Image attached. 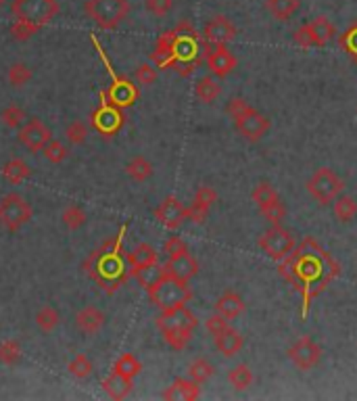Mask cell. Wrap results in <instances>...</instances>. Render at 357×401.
Instances as JSON below:
<instances>
[{
	"mask_svg": "<svg viewBox=\"0 0 357 401\" xmlns=\"http://www.w3.org/2000/svg\"><path fill=\"white\" fill-rule=\"evenodd\" d=\"M157 326L163 335V339L168 341L170 347L174 349H184L194 328L199 326V320L196 316L184 305V307H176V309H168V311H161V316L157 318Z\"/></svg>",
	"mask_w": 357,
	"mask_h": 401,
	"instance_id": "cell-1",
	"label": "cell"
},
{
	"mask_svg": "<svg viewBox=\"0 0 357 401\" xmlns=\"http://www.w3.org/2000/svg\"><path fill=\"white\" fill-rule=\"evenodd\" d=\"M149 297L161 311H168V309L184 307L192 299V290L188 287V283H182L170 274H163L149 288Z\"/></svg>",
	"mask_w": 357,
	"mask_h": 401,
	"instance_id": "cell-2",
	"label": "cell"
},
{
	"mask_svg": "<svg viewBox=\"0 0 357 401\" xmlns=\"http://www.w3.org/2000/svg\"><path fill=\"white\" fill-rule=\"evenodd\" d=\"M11 13L19 21L32 23L36 27H44L57 17L59 2L57 0H13Z\"/></svg>",
	"mask_w": 357,
	"mask_h": 401,
	"instance_id": "cell-3",
	"label": "cell"
},
{
	"mask_svg": "<svg viewBox=\"0 0 357 401\" xmlns=\"http://www.w3.org/2000/svg\"><path fill=\"white\" fill-rule=\"evenodd\" d=\"M130 2L127 0H88L86 15L103 30H115L127 17Z\"/></svg>",
	"mask_w": 357,
	"mask_h": 401,
	"instance_id": "cell-4",
	"label": "cell"
},
{
	"mask_svg": "<svg viewBox=\"0 0 357 401\" xmlns=\"http://www.w3.org/2000/svg\"><path fill=\"white\" fill-rule=\"evenodd\" d=\"M345 188V182L341 175L332 172L330 168H320L307 180V192L313 197L320 205H330Z\"/></svg>",
	"mask_w": 357,
	"mask_h": 401,
	"instance_id": "cell-5",
	"label": "cell"
},
{
	"mask_svg": "<svg viewBox=\"0 0 357 401\" xmlns=\"http://www.w3.org/2000/svg\"><path fill=\"white\" fill-rule=\"evenodd\" d=\"M32 220V205L25 197L17 192H8L0 199V224L11 232L23 228Z\"/></svg>",
	"mask_w": 357,
	"mask_h": 401,
	"instance_id": "cell-6",
	"label": "cell"
},
{
	"mask_svg": "<svg viewBox=\"0 0 357 401\" xmlns=\"http://www.w3.org/2000/svg\"><path fill=\"white\" fill-rule=\"evenodd\" d=\"M334 36H337V30H334L332 21L326 17H315L313 21L303 23L293 38L299 47L311 49V47H326Z\"/></svg>",
	"mask_w": 357,
	"mask_h": 401,
	"instance_id": "cell-7",
	"label": "cell"
},
{
	"mask_svg": "<svg viewBox=\"0 0 357 401\" xmlns=\"http://www.w3.org/2000/svg\"><path fill=\"white\" fill-rule=\"evenodd\" d=\"M295 236L284 230L282 226H272L259 236V247L261 251L272 257V259H284L295 251Z\"/></svg>",
	"mask_w": 357,
	"mask_h": 401,
	"instance_id": "cell-8",
	"label": "cell"
},
{
	"mask_svg": "<svg viewBox=\"0 0 357 401\" xmlns=\"http://www.w3.org/2000/svg\"><path fill=\"white\" fill-rule=\"evenodd\" d=\"M19 142L32 151V153H40L44 149V144L53 138V132L46 123H42L40 119H30L19 128Z\"/></svg>",
	"mask_w": 357,
	"mask_h": 401,
	"instance_id": "cell-9",
	"label": "cell"
},
{
	"mask_svg": "<svg viewBox=\"0 0 357 401\" xmlns=\"http://www.w3.org/2000/svg\"><path fill=\"white\" fill-rule=\"evenodd\" d=\"M289 359L299 370H311L322 359V349L311 337H301L297 343L289 349Z\"/></svg>",
	"mask_w": 357,
	"mask_h": 401,
	"instance_id": "cell-10",
	"label": "cell"
},
{
	"mask_svg": "<svg viewBox=\"0 0 357 401\" xmlns=\"http://www.w3.org/2000/svg\"><path fill=\"white\" fill-rule=\"evenodd\" d=\"M234 125H237V130L240 132V136H244V138L251 140V142H257V140H261V138L268 134V130H270V119L251 107L246 113H242L240 117L234 119Z\"/></svg>",
	"mask_w": 357,
	"mask_h": 401,
	"instance_id": "cell-11",
	"label": "cell"
},
{
	"mask_svg": "<svg viewBox=\"0 0 357 401\" xmlns=\"http://www.w3.org/2000/svg\"><path fill=\"white\" fill-rule=\"evenodd\" d=\"M205 57H207V65L215 78H228L237 69V57L226 49V44H213V47L207 44Z\"/></svg>",
	"mask_w": 357,
	"mask_h": 401,
	"instance_id": "cell-12",
	"label": "cell"
},
{
	"mask_svg": "<svg viewBox=\"0 0 357 401\" xmlns=\"http://www.w3.org/2000/svg\"><path fill=\"white\" fill-rule=\"evenodd\" d=\"M155 218H157L165 228L176 230L188 220V207H184L176 197H168V199L155 209Z\"/></svg>",
	"mask_w": 357,
	"mask_h": 401,
	"instance_id": "cell-13",
	"label": "cell"
},
{
	"mask_svg": "<svg viewBox=\"0 0 357 401\" xmlns=\"http://www.w3.org/2000/svg\"><path fill=\"white\" fill-rule=\"evenodd\" d=\"M215 201H218V192L213 186H199V190L194 192V199L188 207V220H192L194 224H203Z\"/></svg>",
	"mask_w": 357,
	"mask_h": 401,
	"instance_id": "cell-14",
	"label": "cell"
},
{
	"mask_svg": "<svg viewBox=\"0 0 357 401\" xmlns=\"http://www.w3.org/2000/svg\"><path fill=\"white\" fill-rule=\"evenodd\" d=\"M237 34V25H234L228 17H224V15L213 17V19L205 25V30H203V36H205V40H207L209 44H226V42L234 40Z\"/></svg>",
	"mask_w": 357,
	"mask_h": 401,
	"instance_id": "cell-15",
	"label": "cell"
},
{
	"mask_svg": "<svg viewBox=\"0 0 357 401\" xmlns=\"http://www.w3.org/2000/svg\"><path fill=\"white\" fill-rule=\"evenodd\" d=\"M163 268H165V274L178 278L182 283H190L199 274V261L190 255V251L180 257L168 259V264Z\"/></svg>",
	"mask_w": 357,
	"mask_h": 401,
	"instance_id": "cell-16",
	"label": "cell"
},
{
	"mask_svg": "<svg viewBox=\"0 0 357 401\" xmlns=\"http://www.w3.org/2000/svg\"><path fill=\"white\" fill-rule=\"evenodd\" d=\"M75 326L84 333V335H96L103 326H105V314L99 307H84L77 311L75 316Z\"/></svg>",
	"mask_w": 357,
	"mask_h": 401,
	"instance_id": "cell-17",
	"label": "cell"
},
{
	"mask_svg": "<svg viewBox=\"0 0 357 401\" xmlns=\"http://www.w3.org/2000/svg\"><path fill=\"white\" fill-rule=\"evenodd\" d=\"M199 395H201L199 383H194L192 378H178V381H174V383L163 391V400L174 401L199 400Z\"/></svg>",
	"mask_w": 357,
	"mask_h": 401,
	"instance_id": "cell-18",
	"label": "cell"
},
{
	"mask_svg": "<svg viewBox=\"0 0 357 401\" xmlns=\"http://www.w3.org/2000/svg\"><path fill=\"white\" fill-rule=\"evenodd\" d=\"M174 47H176V32H165V34H161V38L157 40V47H155V53H153V61H155L159 67L174 65V61H176Z\"/></svg>",
	"mask_w": 357,
	"mask_h": 401,
	"instance_id": "cell-19",
	"label": "cell"
},
{
	"mask_svg": "<svg viewBox=\"0 0 357 401\" xmlns=\"http://www.w3.org/2000/svg\"><path fill=\"white\" fill-rule=\"evenodd\" d=\"M215 311L228 320H234L238 318L242 311H244V301L242 297L234 292V290H226L218 301H215Z\"/></svg>",
	"mask_w": 357,
	"mask_h": 401,
	"instance_id": "cell-20",
	"label": "cell"
},
{
	"mask_svg": "<svg viewBox=\"0 0 357 401\" xmlns=\"http://www.w3.org/2000/svg\"><path fill=\"white\" fill-rule=\"evenodd\" d=\"M213 339H215V349H218L222 355H226V357H234L238 351L242 349V345H244L242 335L238 333L237 328H232V326H228L224 333H220V335L213 337Z\"/></svg>",
	"mask_w": 357,
	"mask_h": 401,
	"instance_id": "cell-21",
	"label": "cell"
},
{
	"mask_svg": "<svg viewBox=\"0 0 357 401\" xmlns=\"http://www.w3.org/2000/svg\"><path fill=\"white\" fill-rule=\"evenodd\" d=\"M123 123V115L119 113L115 107H103L94 115V125L96 130H101L103 134H113L118 132Z\"/></svg>",
	"mask_w": 357,
	"mask_h": 401,
	"instance_id": "cell-22",
	"label": "cell"
},
{
	"mask_svg": "<svg viewBox=\"0 0 357 401\" xmlns=\"http://www.w3.org/2000/svg\"><path fill=\"white\" fill-rule=\"evenodd\" d=\"M103 389H105V393H107L109 397L123 400V397H127L130 391H132V378H127V376H123V374H119V372L113 370V372L105 378Z\"/></svg>",
	"mask_w": 357,
	"mask_h": 401,
	"instance_id": "cell-23",
	"label": "cell"
},
{
	"mask_svg": "<svg viewBox=\"0 0 357 401\" xmlns=\"http://www.w3.org/2000/svg\"><path fill=\"white\" fill-rule=\"evenodd\" d=\"M251 197H253V201H255V205H257V209H259L261 214L280 201L276 188H274L270 182H259V184L253 188V195H251Z\"/></svg>",
	"mask_w": 357,
	"mask_h": 401,
	"instance_id": "cell-24",
	"label": "cell"
},
{
	"mask_svg": "<svg viewBox=\"0 0 357 401\" xmlns=\"http://www.w3.org/2000/svg\"><path fill=\"white\" fill-rule=\"evenodd\" d=\"M265 8L274 15V19L289 21L301 8V0H265Z\"/></svg>",
	"mask_w": 357,
	"mask_h": 401,
	"instance_id": "cell-25",
	"label": "cell"
},
{
	"mask_svg": "<svg viewBox=\"0 0 357 401\" xmlns=\"http://www.w3.org/2000/svg\"><path fill=\"white\" fill-rule=\"evenodd\" d=\"M220 92H222V88H220L218 80L211 78V75L201 78V80L196 82V86H194L196 99H199L201 103H205V105H211V103L220 97Z\"/></svg>",
	"mask_w": 357,
	"mask_h": 401,
	"instance_id": "cell-26",
	"label": "cell"
},
{
	"mask_svg": "<svg viewBox=\"0 0 357 401\" xmlns=\"http://www.w3.org/2000/svg\"><path fill=\"white\" fill-rule=\"evenodd\" d=\"M127 261H130L132 272H134V270H138V268L157 264V253H155V249H153L149 242H140V245L127 255Z\"/></svg>",
	"mask_w": 357,
	"mask_h": 401,
	"instance_id": "cell-27",
	"label": "cell"
},
{
	"mask_svg": "<svg viewBox=\"0 0 357 401\" xmlns=\"http://www.w3.org/2000/svg\"><path fill=\"white\" fill-rule=\"evenodd\" d=\"M332 205H334V218L339 222L347 224V222H351L357 216V201L353 197H349V195H339L332 201Z\"/></svg>",
	"mask_w": 357,
	"mask_h": 401,
	"instance_id": "cell-28",
	"label": "cell"
},
{
	"mask_svg": "<svg viewBox=\"0 0 357 401\" xmlns=\"http://www.w3.org/2000/svg\"><path fill=\"white\" fill-rule=\"evenodd\" d=\"M125 172H127V175H130L134 182H146V180L153 175V164H151L146 157L136 155V157H132L130 164L125 166Z\"/></svg>",
	"mask_w": 357,
	"mask_h": 401,
	"instance_id": "cell-29",
	"label": "cell"
},
{
	"mask_svg": "<svg viewBox=\"0 0 357 401\" xmlns=\"http://www.w3.org/2000/svg\"><path fill=\"white\" fill-rule=\"evenodd\" d=\"M213 374H215V368H213V364H211L209 359H205V357H199V359H194V362L188 366V378H192V381L199 383V385L207 383Z\"/></svg>",
	"mask_w": 357,
	"mask_h": 401,
	"instance_id": "cell-30",
	"label": "cell"
},
{
	"mask_svg": "<svg viewBox=\"0 0 357 401\" xmlns=\"http://www.w3.org/2000/svg\"><path fill=\"white\" fill-rule=\"evenodd\" d=\"M59 311H57V307H53V305H44V307H40L38 314H36V324H38V328H40L42 333H53V331L59 326Z\"/></svg>",
	"mask_w": 357,
	"mask_h": 401,
	"instance_id": "cell-31",
	"label": "cell"
},
{
	"mask_svg": "<svg viewBox=\"0 0 357 401\" xmlns=\"http://www.w3.org/2000/svg\"><path fill=\"white\" fill-rule=\"evenodd\" d=\"M30 173L32 172H30L27 164L21 161V159H11L8 164L2 166V175H4V180H8L11 184H19V182H23V180H27Z\"/></svg>",
	"mask_w": 357,
	"mask_h": 401,
	"instance_id": "cell-32",
	"label": "cell"
},
{
	"mask_svg": "<svg viewBox=\"0 0 357 401\" xmlns=\"http://www.w3.org/2000/svg\"><path fill=\"white\" fill-rule=\"evenodd\" d=\"M136 97H138V92H136V88H134L130 82H118V84L111 88V101H113V105H118V107L132 105V103L136 101Z\"/></svg>",
	"mask_w": 357,
	"mask_h": 401,
	"instance_id": "cell-33",
	"label": "cell"
},
{
	"mask_svg": "<svg viewBox=\"0 0 357 401\" xmlns=\"http://www.w3.org/2000/svg\"><path fill=\"white\" fill-rule=\"evenodd\" d=\"M165 274V268H161L159 264H151V266H144V268H138V270H134V276H136V280L142 285V287L149 288L153 287L161 276Z\"/></svg>",
	"mask_w": 357,
	"mask_h": 401,
	"instance_id": "cell-34",
	"label": "cell"
},
{
	"mask_svg": "<svg viewBox=\"0 0 357 401\" xmlns=\"http://www.w3.org/2000/svg\"><path fill=\"white\" fill-rule=\"evenodd\" d=\"M228 381L237 391H244L253 385V372L246 364H238L228 372Z\"/></svg>",
	"mask_w": 357,
	"mask_h": 401,
	"instance_id": "cell-35",
	"label": "cell"
},
{
	"mask_svg": "<svg viewBox=\"0 0 357 401\" xmlns=\"http://www.w3.org/2000/svg\"><path fill=\"white\" fill-rule=\"evenodd\" d=\"M113 370L119 372V374H123V376H127V378H134V376L140 374L142 364H140L132 353H123L118 362H115V368H113Z\"/></svg>",
	"mask_w": 357,
	"mask_h": 401,
	"instance_id": "cell-36",
	"label": "cell"
},
{
	"mask_svg": "<svg viewBox=\"0 0 357 401\" xmlns=\"http://www.w3.org/2000/svg\"><path fill=\"white\" fill-rule=\"evenodd\" d=\"M61 220H63V224L69 230H77L82 228L84 222H86V211H84L80 205H69V207L63 211Z\"/></svg>",
	"mask_w": 357,
	"mask_h": 401,
	"instance_id": "cell-37",
	"label": "cell"
},
{
	"mask_svg": "<svg viewBox=\"0 0 357 401\" xmlns=\"http://www.w3.org/2000/svg\"><path fill=\"white\" fill-rule=\"evenodd\" d=\"M30 80H32V69H30L25 63H15V65H11V69H8V82H11V86L23 88Z\"/></svg>",
	"mask_w": 357,
	"mask_h": 401,
	"instance_id": "cell-38",
	"label": "cell"
},
{
	"mask_svg": "<svg viewBox=\"0 0 357 401\" xmlns=\"http://www.w3.org/2000/svg\"><path fill=\"white\" fill-rule=\"evenodd\" d=\"M67 147L59 142V140H49L46 144H44V149H42V155L46 157V161H51V164H63L65 159H67Z\"/></svg>",
	"mask_w": 357,
	"mask_h": 401,
	"instance_id": "cell-39",
	"label": "cell"
},
{
	"mask_svg": "<svg viewBox=\"0 0 357 401\" xmlns=\"http://www.w3.org/2000/svg\"><path fill=\"white\" fill-rule=\"evenodd\" d=\"M69 372H71L75 378H88V376L92 374V362H90V357L84 355V353L75 355V357L71 359V364H69Z\"/></svg>",
	"mask_w": 357,
	"mask_h": 401,
	"instance_id": "cell-40",
	"label": "cell"
},
{
	"mask_svg": "<svg viewBox=\"0 0 357 401\" xmlns=\"http://www.w3.org/2000/svg\"><path fill=\"white\" fill-rule=\"evenodd\" d=\"M21 359V345L17 341H2L0 343V362L6 366H15Z\"/></svg>",
	"mask_w": 357,
	"mask_h": 401,
	"instance_id": "cell-41",
	"label": "cell"
},
{
	"mask_svg": "<svg viewBox=\"0 0 357 401\" xmlns=\"http://www.w3.org/2000/svg\"><path fill=\"white\" fill-rule=\"evenodd\" d=\"M0 119L8 128H21L25 123V111L21 107H17V105H8L6 109H2Z\"/></svg>",
	"mask_w": 357,
	"mask_h": 401,
	"instance_id": "cell-42",
	"label": "cell"
},
{
	"mask_svg": "<svg viewBox=\"0 0 357 401\" xmlns=\"http://www.w3.org/2000/svg\"><path fill=\"white\" fill-rule=\"evenodd\" d=\"M86 134H88V130H86V125L82 123V121H71L67 128H65V136H67V140L71 142V144H82L84 140H86Z\"/></svg>",
	"mask_w": 357,
	"mask_h": 401,
	"instance_id": "cell-43",
	"label": "cell"
},
{
	"mask_svg": "<svg viewBox=\"0 0 357 401\" xmlns=\"http://www.w3.org/2000/svg\"><path fill=\"white\" fill-rule=\"evenodd\" d=\"M134 75H136V80H138L140 86H153L157 82V69L153 65H149V63L138 65Z\"/></svg>",
	"mask_w": 357,
	"mask_h": 401,
	"instance_id": "cell-44",
	"label": "cell"
},
{
	"mask_svg": "<svg viewBox=\"0 0 357 401\" xmlns=\"http://www.w3.org/2000/svg\"><path fill=\"white\" fill-rule=\"evenodd\" d=\"M261 216H263L272 226H280V224L284 222V218H287V207H284L282 201H278L276 205H272L270 209H265Z\"/></svg>",
	"mask_w": 357,
	"mask_h": 401,
	"instance_id": "cell-45",
	"label": "cell"
},
{
	"mask_svg": "<svg viewBox=\"0 0 357 401\" xmlns=\"http://www.w3.org/2000/svg\"><path fill=\"white\" fill-rule=\"evenodd\" d=\"M163 251H165L168 259H174V257H180V255L188 253V245L180 236H170L168 242H165V247H163Z\"/></svg>",
	"mask_w": 357,
	"mask_h": 401,
	"instance_id": "cell-46",
	"label": "cell"
},
{
	"mask_svg": "<svg viewBox=\"0 0 357 401\" xmlns=\"http://www.w3.org/2000/svg\"><path fill=\"white\" fill-rule=\"evenodd\" d=\"M144 6L155 17H165L174 8V0H144Z\"/></svg>",
	"mask_w": 357,
	"mask_h": 401,
	"instance_id": "cell-47",
	"label": "cell"
},
{
	"mask_svg": "<svg viewBox=\"0 0 357 401\" xmlns=\"http://www.w3.org/2000/svg\"><path fill=\"white\" fill-rule=\"evenodd\" d=\"M40 27H36V25H32V23H25V21H19V19H15V23H13V27H11V34H13V38H17V40H27L32 34H36Z\"/></svg>",
	"mask_w": 357,
	"mask_h": 401,
	"instance_id": "cell-48",
	"label": "cell"
},
{
	"mask_svg": "<svg viewBox=\"0 0 357 401\" xmlns=\"http://www.w3.org/2000/svg\"><path fill=\"white\" fill-rule=\"evenodd\" d=\"M230 324H228V318H224V316H220L218 311L211 316V318H207V322H205V328L213 335V337H218L220 333H224L226 328H228Z\"/></svg>",
	"mask_w": 357,
	"mask_h": 401,
	"instance_id": "cell-49",
	"label": "cell"
},
{
	"mask_svg": "<svg viewBox=\"0 0 357 401\" xmlns=\"http://www.w3.org/2000/svg\"><path fill=\"white\" fill-rule=\"evenodd\" d=\"M249 109H251V105H249L244 99H240V97L230 99V101H228V107H226V111H228V115H230L232 119H237V117H240L242 113H246Z\"/></svg>",
	"mask_w": 357,
	"mask_h": 401,
	"instance_id": "cell-50",
	"label": "cell"
},
{
	"mask_svg": "<svg viewBox=\"0 0 357 401\" xmlns=\"http://www.w3.org/2000/svg\"><path fill=\"white\" fill-rule=\"evenodd\" d=\"M339 40H341V44H343L351 55H356L357 57V23L356 25H351Z\"/></svg>",
	"mask_w": 357,
	"mask_h": 401,
	"instance_id": "cell-51",
	"label": "cell"
},
{
	"mask_svg": "<svg viewBox=\"0 0 357 401\" xmlns=\"http://www.w3.org/2000/svg\"><path fill=\"white\" fill-rule=\"evenodd\" d=\"M4 2H6V0H0V8H2V6H4Z\"/></svg>",
	"mask_w": 357,
	"mask_h": 401,
	"instance_id": "cell-52",
	"label": "cell"
}]
</instances>
